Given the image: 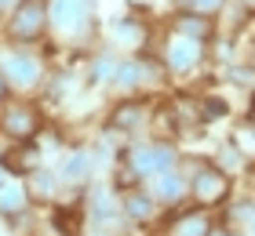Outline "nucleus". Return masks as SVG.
<instances>
[{
  "label": "nucleus",
  "mask_w": 255,
  "mask_h": 236,
  "mask_svg": "<svg viewBox=\"0 0 255 236\" xmlns=\"http://www.w3.org/2000/svg\"><path fill=\"white\" fill-rule=\"evenodd\" d=\"M48 18H51V7L48 0H18L15 4V15L7 18V37L26 44V40H37L44 29H48Z\"/></svg>",
  "instance_id": "1"
},
{
  "label": "nucleus",
  "mask_w": 255,
  "mask_h": 236,
  "mask_svg": "<svg viewBox=\"0 0 255 236\" xmlns=\"http://www.w3.org/2000/svg\"><path fill=\"white\" fill-rule=\"evenodd\" d=\"M91 18H95L91 0H55L51 4V22L59 26L62 37H80V33H88Z\"/></svg>",
  "instance_id": "2"
},
{
  "label": "nucleus",
  "mask_w": 255,
  "mask_h": 236,
  "mask_svg": "<svg viewBox=\"0 0 255 236\" xmlns=\"http://www.w3.org/2000/svg\"><path fill=\"white\" fill-rule=\"evenodd\" d=\"M230 196V178L219 167H201L193 174V200L204 207H215Z\"/></svg>",
  "instance_id": "3"
},
{
  "label": "nucleus",
  "mask_w": 255,
  "mask_h": 236,
  "mask_svg": "<svg viewBox=\"0 0 255 236\" xmlns=\"http://www.w3.org/2000/svg\"><path fill=\"white\" fill-rule=\"evenodd\" d=\"M0 73L11 87H33L40 80V66L29 55H0Z\"/></svg>",
  "instance_id": "4"
},
{
  "label": "nucleus",
  "mask_w": 255,
  "mask_h": 236,
  "mask_svg": "<svg viewBox=\"0 0 255 236\" xmlns=\"http://www.w3.org/2000/svg\"><path fill=\"white\" fill-rule=\"evenodd\" d=\"M40 127V116H37V109L33 105H26V102H11V105H4V131L11 135V138H33V131Z\"/></svg>",
  "instance_id": "5"
},
{
  "label": "nucleus",
  "mask_w": 255,
  "mask_h": 236,
  "mask_svg": "<svg viewBox=\"0 0 255 236\" xmlns=\"http://www.w3.org/2000/svg\"><path fill=\"white\" fill-rule=\"evenodd\" d=\"M128 160H131V171L138 174H160L171 167V160H175V153L164 149V146H138L128 153Z\"/></svg>",
  "instance_id": "6"
},
{
  "label": "nucleus",
  "mask_w": 255,
  "mask_h": 236,
  "mask_svg": "<svg viewBox=\"0 0 255 236\" xmlns=\"http://www.w3.org/2000/svg\"><path fill=\"white\" fill-rule=\"evenodd\" d=\"M201 55H204V44L201 40H193V37H179L168 44V69H175V73H190V69L201 62Z\"/></svg>",
  "instance_id": "7"
},
{
  "label": "nucleus",
  "mask_w": 255,
  "mask_h": 236,
  "mask_svg": "<svg viewBox=\"0 0 255 236\" xmlns=\"http://www.w3.org/2000/svg\"><path fill=\"white\" fill-rule=\"evenodd\" d=\"M113 80H117L121 87H142V84H149V80H160V69L153 62H146V58H131V62L117 66Z\"/></svg>",
  "instance_id": "8"
},
{
  "label": "nucleus",
  "mask_w": 255,
  "mask_h": 236,
  "mask_svg": "<svg viewBox=\"0 0 255 236\" xmlns=\"http://www.w3.org/2000/svg\"><path fill=\"white\" fill-rule=\"evenodd\" d=\"M208 229H212V222L204 211H182L171 222V236H208Z\"/></svg>",
  "instance_id": "9"
},
{
  "label": "nucleus",
  "mask_w": 255,
  "mask_h": 236,
  "mask_svg": "<svg viewBox=\"0 0 255 236\" xmlns=\"http://www.w3.org/2000/svg\"><path fill=\"white\" fill-rule=\"evenodd\" d=\"M142 116H146V105L142 102H121L117 109H113V124L124 127V131H131V127L142 124Z\"/></svg>",
  "instance_id": "10"
},
{
  "label": "nucleus",
  "mask_w": 255,
  "mask_h": 236,
  "mask_svg": "<svg viewBox=\"0 0 255 236\" xmlns=\"http://www.w3.org/2000/svg\"><path fill=\"white\" fill-rule=\"evenodd\" d=\"M175 29L182 33V37L204 40L208 33H212V18H204V15H179V18H175Z\"/></svg>",
  "instance_id": "11"
},
{
  "label": "nucleus",
  "mask_w": 255,
  "mask_h": 236,
  "mask_svg": "<svg viewBox=\"0 0 255 236\" xmlns=\"http://www.w3.org/2000/svg\"><path fill=\"white\" fill-rule=\"evenodd\" d=\"M153 189H157V196H160V200H179V196H182V189H186V182H182L175 171H160V174H157V182H153Z\"/></svg>",
  "instance_id": "12"
},
{
  "label": "nucleus",
  "mask_w": 255,
  "mask_h": 236,
  "mask_svg": "<svg viewBox=\"0 0 255 236\" xmlns=\"http://www.w3.org/2000/svg\"><path fill=\"white\" fill-rule=\"evenodd\" d=\"M226 0H175V7L182 11V15H204V18H212L223 11Z\"/></svg>",
  "instance_id": "13"
},
{
  "label": "nucleus",
  "mask_w": 255,
  "mask_h": 236,
  "mask_svg": "<svg viewBox=\"0 0 255 236\" xmlns=\"http://www.w3.org/2000/svg\"><path fill=\"white\" fill-rule=\"evenodd\" d=\"M171 113H175V127H190L197 116H204V113H201V105H197L193 98H186V94L171 102Z\"/></svg>",
  "instance_id": "14"
},
{
  "label": "nucleus",
  "mask_w": 255,
  "mask_h": 236,
  "mask_svg": "<svg viewBox=\"0 0 255 236\" xmlns=\"http://www.w3.org/2000/svg\"><path fill=\"white\" fill-rule=\"evenodd\" d=\"M33 163H37V153H33V146H26L22 153H11V157H4V167L11 174H33Z\"/></svg>",
  "instance_id": "15"
},
{
  "label": "nucleus",
  "mask_w": 255,
  "mask_h": 236,
  "mask_svg": "<svg viewBox=\"0 0 255 236\" xmlns=\"http://www.w3.org/2000/svg\"><path fill=\"white\" fill-rule=\"evenodd\" d=\"M84 174H91V153H73L69 163L62 167V178L66 182H80Z\"/></svg>",
  "instance_id": "16"
},
{
  "label": "nucleus",
  "mask_w": 255,
  "mask_h": 236,
  "mask_svg": "<svg viewBox=\"0 0 255 236\" xmlns=\"http://www.w3.org/2000/svg\"><path fill=\"white\" fill-rule=\"evenodd\" d=\"M91 215H95L99 226H110L113 218H121V207H113V200L99 189V193H95V204H91Z\"/></svg>",
  "instance_id": "17"
},
{
  "label": "nucleus",
  "mask_w": 255,
  "mask_h": 236,
  "mask_svg": "<svg viewBox=\"0 0 255 236\" xmlns=\"http://www.w3.org/2000/svg\"><path fill=\"white\" fill-rule=\"evenodd\" d=\"M29 189H33V200H51L55 189H59V178L48 174V171H37V174L29 178Z\"/></svg>",
  "instance_id": "18"
},
{
  "label": "nucleus",
  "mask_w": 255,
  "mask_h": 236,
  "mask_svg": "<svg viewBox=\"0 0 255 236\" xmlns=\"http://www.w3.org/2000/svg\"><path fill=\"white\" fill-rule=\"evenodd\" d=\"M22 207H26V193H22L18 185H4L0 189V211H4V215H18Z\"/></svg>",
  "instance_id": "19"
},
{
  "label": "nucleus",
  "mask_w": 255,
  "mask_h": 236,
  "mask_svg": "<svg viewBox=\"0 0 255 236\" xmlns=\"http://www.w3.org/2000/svg\"><path fill=\"white\" fill-rule=\"evenodd\" d=\"M124 211H128L131 218L146 222L149 215H153V204H149V196H142V193H131V196H128V204H124Z\"/></svg>",
  "instance_id": "20"
},
{
  "label": "nucleus",
  "mask_w": 255,
  "mask_h": 236,
  "mask_svg": "<svg viewBox=\"0 0 255 236\" xmlns=\"http://www.w3.org/2000/svg\"><path fill=\"white\" fill-rule=\"evenodd\" d=\"M11 4H15V0H0V11H4V7H11Z\"/></svg>",
  "instance_id": "21"
},
{
  "label": "nucleus",
  "mask_w": 255,
  "mask_h": 236,
  "mask_svg": "<svg viewBox=\"0 0 255 236\" xmlns=\"http://www.w3.org/2000/svg\"><path fill=\"white\" fill-rule=\"evenodd\" d=\"M4 84H7V80H4V73H0V91H4Z\"/></svg>",
  "instance_id": "22"
}]
</instances>
